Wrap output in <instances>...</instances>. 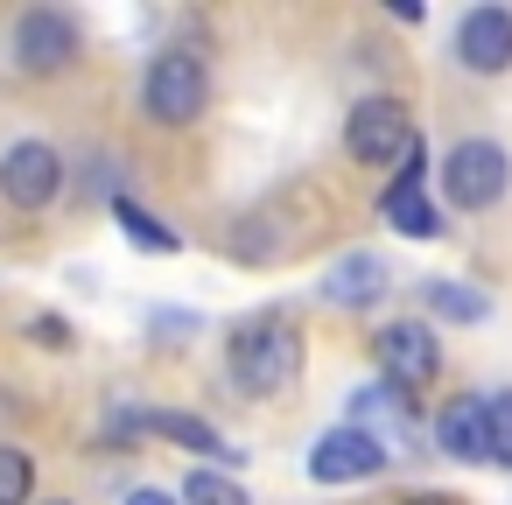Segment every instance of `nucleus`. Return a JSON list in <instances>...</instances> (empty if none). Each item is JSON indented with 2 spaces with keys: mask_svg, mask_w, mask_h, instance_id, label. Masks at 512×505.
<instances>
[{
  "mask_svg": "<svg viewBox=\"0 0 512 505\" xmlns=\"http://www.w3.org/2000/svg\"><path fill=\"white\" fill-rule=\"evenodd\" d=\"M302 365H309V344H302V330H295L288 316H274V309L232 323V337H225V372H232V386L253 393V400L295 393V386H302Z\"/></svg>",
  "mask_w": 512,
  "mask_h": 505,
  "instance_id": "nucleus-1",
  "label": "nucleus"
},
{
  "mask_svg": "<svg viewBox=\"0 0 512 505\" xmlns=\"http://www.w3.org/2000/svg\"><path fill=\"white\" fill-rule=\"evenodd\" d=\"M512 197V148L491 134H463L442 148V204L449 211H498Z\"/></svg>",
  "mask_w": 512,
  "mask_h": 505,
  "instance_id": "nucleus-2",
  "label": "nucleus"
},
{
  "mask_svg": "<svg viewBox=\"0 0 512 505\" xmlns=\"http://www.w3.org/2000/svg\"><path fill=\"white\" fill-rule=\"evenodd\" d=\"M211 106V64L197 50H155L148 71H141V113L155 127H197Z\"/></svg>",
  "mask_w": 512,
  "mask_h": 505,
  "instance_id": "nucleus-3",
  "label": "nucleus"
},
{
  "mask_svg": "<svg viewBox=\"0 0 512 505\" xmlns=\"http://www.w3.org/2000/svg\"><path fill=\"white\" fill-rule=\"evenodd\" d=\"M8 57L22 78H64L85 57V22L71 8H22L8 29Z\"/></svg>",
  "mask_w": 512,
  "mask_h": 505,
  "instance_id": "nucleus-4",
  "label": "nucleus"
},
{
  "mask_svg": "<svg viewBox=\"0 0 512 505\" xmlns=\"http://www.w3.org/2000/svg\"><path fill=\"white\" fill-rule=\"evenodd\" d=\"M414 120H407V106L393 99V92H372V99H358L351 106V120H344V155L358 162V169H400L407 155H414Z\"/></svg>",
  "mask_w": 512,
  "mask_h": 505,
  "instance_id": "nucleus-5",
  "label": "nucleus"
},
{
  "mask_svg": "<svg viewBox=\"0 0 512 505\" xmlns=\"http://www.w3.org/2000/svg\"><path fill=\"white\" fill-rule=\"evenodd\" d=\"M372 358H379L386 386H400L407 400L428 393V386L442 379V337H435L421 316H393V323H379V330H372Z\"/></svg>",
  "mask_w": 512,
  "mask_h": 505,
  "instance_id": "nucleus-6",
  "label": "nucleus"
},
{
  "mask_svg": "<svg viewBox=\"0 0 512 505\" xmlns=\"http://www.w3.org/2000/svg\"><path fill=\"white\" fill-rule=\"evenodd\" d=\"M449 64L463 78H505L512 71V8L498 0H477L449 22Z\"/></svg>",
  "mask_w": 512,
  "mask_h": 505,
  "instance_id": "nucleus-7",
  "label": "nucleus"
},
{
  "mask_svg": "<svg viewBox=\"0 0 512 505\" xmlns=\"http://www.w3.org/2000/svg\"><path fill=\"white\" fill-rule=\"evenodd\" d=\"M386 463H393L386 435H372V428H358V421L323 428L316 449H309V477H316V484H372V477H386Z\"/></svg>",
  "mask_w": 512,
  "mask_h": 505,
  "instance_id": "nucleus-8",
  "label": "nucleus"
},
{
  "mask_svg": "<svg viewBox=\"0 0 512 505\" xmlns=\"http://www.w3.org/2000/svg\"><path fill=\"white\" fill-rule=\"evenodd\" d=\"M64 197V155L50 141H15L8 155H0V204L8 211H50Z\"/></svg>",
  "mask_w": 512,
  "mask_h": 505,
  "instance_id": "nucleus-9",
  "label": "nucleus"
},
{
  "mask_svg": "<svg viewBox=\"0 0 512 505\" xmlns=\"http://www.w3.org/2000/svg\"><path fill=\"white\" fill-rule=\"evenodd\" d=\"M379 218L400 232V239H435L442 232V204L428 197V148L414 141V155L386 176V190H379Z\"/></svg>",
  "mask_w": 512,
  "mask_h": 505,
  "instance_id": "nucleus-10",
  "label": "nucleus"
},
{
  "mask_svg": "<svg viewBox=\"0 0 512 505\" xmlns=\"http://www.w3.org/2000/svg\"><path fill=\"white\" fill-rule=\"evenodd\" d=\"M435 449L456 463H491V393H456L435 414Z\"/></svg>",
  "mask_w": 512,
  "mask_h": 505,
  "instance_id": "nucleus-11",
  "label": "nucleus"
},
{
  "mask_svg": "<svg viewBox=\"0 0 512 505\" xmlns=\"http://www.w3.org/2000/svg\"><path fill=\"white\" fill-rule=\"evenodd\" d=\"M316 288H323V302H330V309H372V302L393 288V274H386V260H379V253H337V260H330V274H323Z\"/></svg>",
  "mask_w": 512,
  "mask_h": 505,
  "instance_id": "nucleus-12",
  "label": "nucleus"
},
{
  "mask_svg": "<svg viewBox=\"0 0 512 505\" xmlns=\"http://www.w3.org/2000/svg\"><path fill=\"white\" fill-rule=\"evenodd\" d=\"M141 428L148 435H162V442H176V449H190V456H218V463H239V449L204 421V414H183V407H148L141 414Z\"/></svg>",
  "mask_w": 512,
  "mask_h": 505,
  "instance_id": "nucleus-13",
  "label": "nucleus"
},
{
  "mask_svg": "<svg viewBox=\"0 0 512 505\" xmlns=\"http://www.w3.org/2000/svg\"><path fill=\"white\" fill-rule=\"evenodd\" d=\"M421 309H428L435 323H484V316H491V302H484L477 288H463V281H449V274H435V281H421Z\"/></svg>",
  "mask_w": 512,
  "mask_h": 505,
  "instance_id": "nucleus-14",
  "label": "nucleus"
},
{
  "mask_svg": "<svg viewBox=\"0 0 512 505\" xmlns=\"http://www.w3.org/2000/svg\"><path fill=\"white\" fill-rule=\"evenodd\" d=\"M113 225H120V232H127V239L141 246V253H176V246H183V239H176V225H162L155 211H141V204H134L127 190L113 197Z\"/></svg>",
  "mask_w": 512,
  "mask_h": 505,
  "instance_id": "nucleus-15",
  "label": "nucleus"
},
{
  "mask_svg": "<svg viewBox=\"0 0 512 505\" xmlns=\"http://www.w3.org/2000/svg\"><path fill=\"white\" fill-rule=\"evenodd\" d=\"M0 505H36V456L22 442H0Z\"/></svg>",
  "mask_w": 512,
  "mask_h": 505,
  "instance_id": "nucleus-16",
  "label": "nucleus"
},
{
  "mask_svg": "<svg viewBox=\"0 0 512 505\" xmlns=\"http://www.w3.org/2000/svg\"><path fill=\"white\" fill-rule=\"evenodd\" d=\"M176 491H183V505H253V498L239 491V477H225V470H211V463H197Z\"/></svg>",
  "mask_w": 512,
  "mask_h": 505,
  "instance_id": "nucleus-17",
  "label": "nucleus"
},
{
  "mask_svg": "<svg viewBox=\"0 0 512 505\" xmlns=\"http://www.w3.org/2000/svg\"><path fill=\"white\" fill-rule=\"evenodd\" d=\"M491 463L512 470V386L491 393Z\"/></svg>",
  "mask_w": 512,
  "mask_h": 505,
  "instance_id": "nucleus-18",
  "label": "nucleus"
},
{
  "mask_svg": "<svg viewBox=\"0 0 512 505\" xmlns=\"http://www.w3.org/2000/svg\"><path fill=\"white\" fill-rule=\"evenodd\" d=\"M29 344H43V351H71L78 337H71V316H29Z\"/></svg>",
  "mask_w": 512,
  "mask_h": 505,
  "instance_id": "nucleus-19",
  "label": "nucleus"
},
{
  "mask_svg": "<svg viewBox=\"0 0 512 505\" xmlns=\"http://www.w3.org/2000/svg\"><path fill=\"white\" fill-rule=\"evenodd\" d=\"M127 505H183V491H162V484H141V491H127Z\"/></svg>",
  "mask_w": 512,
  "mask_h": 505,
  "instance_id": "nucleus-20",
  "label": "nucleus"
},
{
  "mask_svg": "<svg viewBox=\"0 0 512 505\" xmlns=\"http://www.w3.org/2000/svg\"><path fill=\"white\" fill-rule=\"evenodd\" d=\"M407 505H463V498H449V491H414Z\"/></svg>",
  "mask_w": 512,
  "mask_h": 505,
  "instance_id": "nucleus-21",
  "label": "nucleus"
},
{
  "mask_svg": "<svg viewBox=\"0 0 512 505\" xmlns=\"http://www.w3.org/2000/svg\"><path fill=\"white\" fill-rule=\"evenodd\" d=\"M50 505H71V498H50Z\"/></svg>",
  "mask_w": 512,
  "mask_h": 505,
  "instance_id": "nucleus-22",
  "label": "nucleus"
}]
</instances>
